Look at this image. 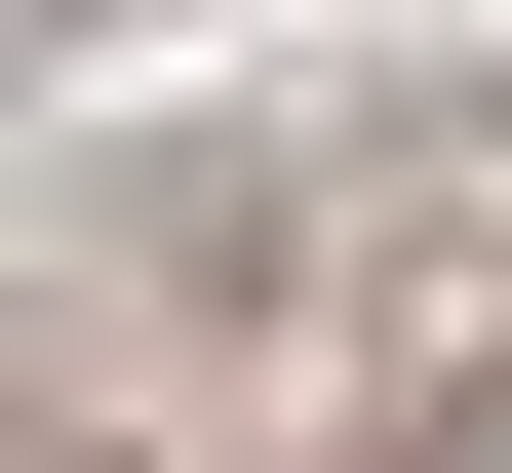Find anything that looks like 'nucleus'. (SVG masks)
<instances>
[{
  "label": "nucleus",
  "mask_w": 512,
  "mask_h": 473,
  "mask_svg": "<svg viewBox=\"0 0 512 473\" xmlns=\"http://www.w3.org/2000/svg\"><path fill=\"white\" fill-rule=\"evenodd\" d=\"M473 434H512V198H434V158L158 198L40 395V473H473Z\"/></svg>",
  "instance_id": "nucleus-1"
}]
</instances>
